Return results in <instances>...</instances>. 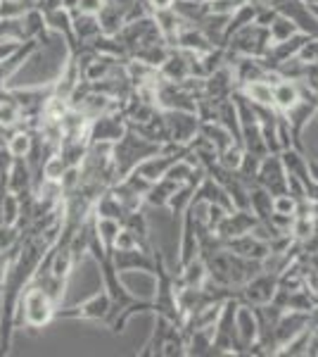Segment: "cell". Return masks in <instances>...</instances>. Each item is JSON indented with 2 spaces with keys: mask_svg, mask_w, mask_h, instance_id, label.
Wrapping results in <instances>:
<instances>
[{
  "mask_svg": "<svg viewBox=\"0 0 318 357\" xmlns=\"http://www.w3.org/2000/svg\"><path fill=\"white\" fill-rule=\"evenodd\" d=\"M161 151L159 143H152L148 138H143L138 131H133L131 126L124 131V136L112 146V158H114V174L117 181H121L126 174H131L143 160L152 158Z\"/></svg>",
  "mask_w": 318,
  "mask_h": 357,
  "instance_id": "7a4b0ae2",
  "label": "cell"
},
{
  "mask_svg": "<svg viewBox=\"0 0 318 357\" xmlns=\"http://www.w3.org/2000/svg\"><path fill=\"white\" fill-rule=\"evenodd\" d=\"M8 191L15 193L17 198H24V195L33 193V174L29 169L24 158H15L13 169H10V178H8Z\"/></svg>",
  "mask_w": 318,
  "mask_h": 357,
  "instance_id": "7c38bea8",
  "label": "cell"
},
{
  "mask_svg": "<svg viewBox=\"0 0 318 357\" xmlns=\"http://www.w3.org/2000/svg\"><path fill=\"white\" fill-rule=\"evenodd\" d=\"M109 314H112V298L105 289L95 291L84 303H77L72 307H57L55 319H77V321H102L107 324Z\"/></svg>",
  "mask_w": 318,
  "mask_h": 357,
  "instance_id": "277c9868",
  "label": "cell"
},
{
  "mask_svg": "<svg viewBox=\"0 0 318 357\" xmlns=\"http://www.w3.org/2000/svg\"><path fill=\"white\" fill-rule=\"evenodd\" d=\"M257 186L266 188L271 195L287 193V169L280 160V153H269L262 158L257 172Z\"/></svg>",
  "mask_w": 318,
  "mask_h": 357,
  "instance_id": "ba28073f",
  "label": "cell"
},
{
  "mask_svg": "<svg viewBox=\"0 0 318 357\" xmlns=\"http://www.w3.org/2000/svg\"><path fill=\"white\" fill-rule=\"evenodd\" d=\"M294 210H297V198H292L290 193L273 195V212H278V215H292L294 217Z\"/></svg>",
  "mask_w": 318,
  "mask_h": 357,
  "instance_id": "7402d4cb",
  "label": "cell"
},
{
  "mask_svg": "<svg viewBox=\"0 0 318 357\" xmlns=\"http://www.w3.org/2000/svg\"><path fill=\"white\" fill-rule=\"evenodd\" d=\"M31 143L33 129H29V126H15V129H10L8 138H5V146L13 153V158H26L29 151H31Z\"/></svg>",
  "mask_w": 318,
  "mask_h": 357,
  "instance_id": "ac0fdd59",
  "label": "cell"
},
{
  "mask_svg": "<svg viewBox=\"0 0 318 357\" xmlns=\"http://www.w3.org/2000/svg\"><path fill=\"white\" fill-rule=\"evenodd\" d=\"M148 3V8H150V13H164V10H173V3L176 0H145Z\"/></svg>",
  "mask_w": 318,
  "mask_h": 357,
  "instance_id": "d4e9b609",
  "label": "cell"
},
{
  "mask_svg": "<svg viewBox=\"0 0 318 357\" xmlns=\"http://www.w3.org/2000/svg\"><path fill=\"white\" fill-rule=\"evenodd\" d=\"M138 355H186V336L176 321L166 319L164 314H154V329L150 341L138 350Z\"/></svg>",
  "mask_w": 318,
  "mask_h": 357,
  "instance_id": "3957f363",
  "label": "cell"
},
{
  "mask_svg": "<svg viewBox=\"0 0 318 357\" xmlns=\"http://www.w3.org/2000/svg\"><path fill=\"white\" fill-rule=\"evenodd\" d=\"M126 10L124 5H117L112 3V0H105V5H102V10L97 13V22H100V31L105 33V36H117L121 31V26H124L126 22Z\"/></svg>",
  "mask_w": 318,
  "mask_h": 357,
  "instance_id": "4fadbf2b",
  "label": "cell"
},
{
  "mask_svg": "<svg viewBox=\"0 0 318 357\" xmlns=\"http://www.w3.org/2000/svg\"><path fill=\"white\" fill-rule=\"evenodd\" d=\"M93 227H95V234H97V238H100L102 248H105L107 252H112L114 241H117V234L121 229V222L109 220V217H95L93 215Z\"/></svg>",
  "mask_w": 318,
  "mask_h": 357,
  "instance_id": "ffe728a7",
  "label": "cell"
},
{
  "mask_svg": "<svg viewBox=\"0 0 318 357\" xmlns=\"http://www.w3.org/2000/svg\"><path fill=\"white\" fill-rule=\"evenodd\" d=\"M276 291H278V274L262 269V272H257L250 281H245L240 286L238 301L250 305V307H257V305H266L273 301Z\"/></svg>",
  "mask_w": 318,
  "mask_h": 357,
  "instance_id": "5b68a950",
  "label": "cell"
},
{
  "mask_svg": "<svg viewBox=\"0 0 318 357\" xmlns=\"http://www.w3.org/2000/svg\"><path fill=\"white\" fill-rule=\"evenodd\" d=\"M72 29L74 36L81 45H88L93 38L100 36V22H97V15H81L77 10H72Z\"/></svg>",
  "mask_w": 318,
  "mask_h": 357,
  "instance_id": "9a60e30c",
  "label": "cell"
},
{
  "mask_svg": "<svg viewBox=\"0 0 318 357\" xmlns=\"http://www.w3.org/2000/svg\"><path fill=\"white\" fill-rule=\"evenodd\" d=\"M294 33H299L297 24L290 20V17H285L283 13H278L271 20L269 24V36H271V43H280V41H287L290 36H294Z\"/></svg>",
  "mask_w": 318,
  "mask_h": 357,
  "instance_id": "44dd1931",
  "label": "cell"
},
{
  "mask_svg": "<svg viewBox=\"0 0 318 357\" xmlns=\"http://www.w3.org/2000/svg\"><path fill=\"white\" fill-rule=\"evenodd\" d=\"M0 5H3V0H0Z\"/></svg>",
  "mask_w": 318,
  "mask_h": 357,
  "instance_id": "4316f807",
  "label": "cell"
},
{
  "mask_svg": "<svg viewBox=\"0 0 318 357\" xmlns=\"http://www.w3.org/2000/svg\"><path fill=\"white\" fill-rule=\"evenodd\" d=\"M316 114H318V105H316Z\"/></svg>",
  "mask_w": 318,
  "mask_h": 357,
  "instance_id": "484cf974",
  "label": "cell"
},
{
  "mask_svg": "<svg viewBox=\"0 0 318 357\" xmlns=\"http://www.w3.org/2000/svg\"><path fill=\"white\" fill-rule=\"evenodd\" d=\"M235 331H238V341L242 345V350H250L254 343L259 341V324H257V314L250 305L240 303L235 310Z\"/></svg>",
  "mask_w": 318,
  "mask_h": 357,
  "instance_id": "8fae6325",
  "label": "cell"
},
{
  "mask_svg": "<svg viewBox=\"0 0 318 357\" xmlns=\"http://www.w3.org/2000/svg\"><path fill=\"white\" fill-rule=\"evenodd\" d=\"M10 255H13V250H0V298H3L5 276H8V267H10Z\"/></svg>",
  "mask_w": 318,
  "mask_h": 357,
  "instance_id": "cb8c5ba5",
  "label": "cell"
},
{
  "mask_svg": "<svg viewBox=\"0 0 318 357\" xmlns=\"http://www.w3.org/2000/svg\"><path fill=\"white\" fill-rule=\"evenodd\" d=\"M129 129L126 124V117L121 112V107L117 110H109V112H102L97 114L95 119H90V126H88V143H117L124 131Z\"/></svg>",
  "mask_w": 318,
  "mask_h": 357,
  "instance_id": "8992f818",
  "label": "cell"
},
{
  "mask_svg": "<svg viewBox=\"0 0 318 357\" xmlns=\"http://www.w3.org/2000/svg\"><path fill=\"white\" fill-rule=\"evenodd\" d=\"M102 5H105V0H79L74 10L81 15H97L102 10Z\"/></svg>",
  "mask_w": 318,
  "mask_h": 357,
  "instance_id": "603a6c76",
  "label": "cell"
},
{
  "mask_svg": "<svg viewBox=\"0 0 318 357\" xmlns=\"http://www.w3.org/2000/svg\"><path fill=\"white\" fill-rule=\"evenodd\" d=\"M178 186H181V183H176L169 176H161V178H157V181H152L150 191L145 193V205L157 207V210H166V205H169V198H171L173 193H176Z\"/></svg>",
  "mask_w": 318,
  "mask_h": 357,
  "instance_id": "2e32d148",
  "label": "cell"
},
{
  "mask_svg": "<svg viewBox=\"0 0 318 357\" xmlns=\"http://www.w3.org/2000/svg\"><path fill=\"white\" fill-rule=\"evenodd\" d=\"M302 100V91H299V82L292 79H280L278 84H273V107L278 112H287Z\"/></svg>",
  "mask_w": 318,
  "mask_h": 357,
  "instance_id": "5bb4252c",
  "label": "cell"
},
{
  "mask_svg": "<svg viewBox=\"0 0 318 357\" xmlns=\"http://www.w3.org/2000/svg\"><path fill=\"white\" fill-rule=\"evenodd\" d=\"M112 262L117 267L119 274L129 272H143V274H154V245L152 248H126V250H112Z\"/></svg>",
  "mask_w": 318,
  "mask_h": 357,
  "instance_id": "52a82bcc",
  "label": "cell"
},
{
  "mask_svg": "<svg viewBox=\"0 0 318 357\" xmlns=\"http://www.w3.org/2000/svg\"><path fill=\"white\" fill-rule=\"evenodd\" d=\"M0 41H10V43L29 41L24 31V15L0 17Z\"/></svg>",
  "mask_w": 318,
  "mask_h": 357,
  "instance_id": "d6986e66",
  "label": "cell"
},
{
  "mask_svg": "<svg viewBox=\"0 0 318 357\" xmlns=\"http://www.w3.org/2000/svg\"><path fill=\"white\" fill-rule=\"evenodd\" d=\"M235 91H240L252 105H273V86L266 79H254V82L238 86Z\"/></svg>",
  "mask_w": 318,
  "mask_h": 357,
  "instance_id": "e0dca14e",
  "label": "cell"
},
{
  "mask_svg": "<svg viewBox=\"0 0 318 357\" xmlns=\"http://www.w3.org/2000/svg\"><path fill=\"white\" fill-rule=\"evenodd\" d=\"M57 305L53 298L48 296V291H43L36 284H29L19 296V305H17L15 314V326H26V329L40 331L48 324L55 321Z\"/></svg>",
  "mask_w": 318,
  "mask_h": 357,
  "instance_id": "6da1fadb",
  "label": "cell"
},
{
  "mask_svg": "<svg viewBox=\"0 0 318 357\" xmlns=\"http://www.w3.org/2000/svg\"><path fill=\"white\" fill-rule=\"evenodd\" d=\"M166 122V134H169L171 143L178 146H190L200 129V117L195 112H183V110H161Z\"/></svg>",
  "mask_w": 318,
  "mask_h": 357,
  "instance_id": "9c48e42d",
  "label": "cell"
},
{
  "mask_svg": "<svg viewBox=\"0 0 318 357\" xmlns=\"http://www.w3.org/2000/svg\"><path fill=\"white\" fill-rule=\"evenodd\" d=\"M43 48V43L36 41V38H29V41H22L10 55H5L0 60V89H8V82L24 67V62L29 57H33L38 50Z\"/></svg>",
  "mask_w": 318,
  "mask_h": 357,
  "instance_id": "30bf717a",
  "label": "cell"
}]
</instances>
